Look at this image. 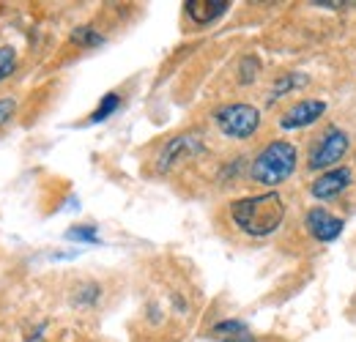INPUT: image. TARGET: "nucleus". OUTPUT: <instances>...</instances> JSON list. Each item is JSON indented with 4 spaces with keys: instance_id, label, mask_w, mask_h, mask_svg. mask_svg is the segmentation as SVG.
I'll list each match as a JSON object with an SVG mask.
<instances>
[{
    "instance_id": "nucleus-1",
    "label": "nucleus",
    "mask_w": 356,
    "mask_h": 342,
    "mask_svg": "<svg viewBox=\"0 0 356 342\" xmlns=\"http://www.w3.org/2000/svg\"><path fill=\"white\" fill-rule=\"evenodd\" d=\"M230 219L244 236L266 238L280 230V225L285 219V203L277 192L250 195V197L230 203Z\"/></svg>"
},
{
    "instance_id": "nucleus-2",
    "label": "nucleus",
    "mask_w": 356,
    "mask_h": 342,
    "mask_svg": "<svg viewBox=\"0 0 356 342\" xmlns=\"http://www.w3.org/2000/svg\"><path fill=\"white\" fill-rule=\"evenodd\" d=\"M296 148L285 140H274L268 142L266 148L255 156L252 168H250V175L255 184H264V186H277L282 181H288L293 170H296Z\"/></svg>"
},
{
    "instance_id": "nucleus-3",
    "label": "nucleus",
    "mask_w": 356,
    "mask_h": 342,
    "mask_svg": "<svg viewBox=\"0 0 356 342\" xmlns=\"http://www.w3.org/2000/svg\"><path fill=\"white\" fill-rule=\"evenodd\" d=\"M214 121H217V127H220V131H222L225 137H230V140H247V137H252L261 129V110L252 107V104L238 101V104H227L222 110H217L214 113Z\"/></svg>"
},
{
    "instance_id": "nucleus-4",
    "label": "nucleus",
    "mask_w": 356,
    "mask_h": 342,
    "mask_svg": "<svg viewBox=\"0 0 356 342\" xmlns=\"http://www.w3.org/2000/svg\"><path fill=\"white\" fill-rule=\"evenodd\" d=\"M348 134L343 129L332 127L323 131V137L315 142V148L310 151L307 168L310 170H334V165L343 162V156L348 154Z\"/></svg>"
},
{
    "instance_id": "nucleus-5",
    "label": "nucleus",
    "mask_w": 356,
    "mask_h": 342,
    "mask_svg": "<svg viewBox=\"0 0 356 342\" xmlns=\"http://www.w3.org/2000/svg\"><path fill=\"white\" fill-rule=\"evenodd\" d=\"M200 151H203V140L197 134H178L173 140H168V145L162 148V154L156 159V170L170 172L178 162H186Z\"/></svg>"
},
{
    "instance_id": "nucleus-6",
    "label": "nucleus",
    "mask_w": 356,
    "mask_h": 342,
    "mask_svg": "<svg viewBox=\"0 0 356 342\" xmlns=\"http://www.w3.org/2000/svg\"><path fill=\"white\" fill-rule=\"evenodd\" d=\"M354 181V172L348 168H334V170L321 172V178H315L310 186L312 197L315 200H332L337 195H343Z\"/></svg>"
},
{
    "instance_id": "nucleus-7",
    "label": "nucleus",
    "mask_w": 356,
    "mask_h": 342,
    "mask_svg": "<svg viewBox=\"0 0 356 342\" xmlns=\"http://www.w3.org/2000/svg\"><path fill=\"white\" fill-rule=\"evenodd\" d=\"M323 113H326V101H321V99H305V101H296L291 110L282 113L280 127L288 129V131H291V129L312 127Z\"/></svg>"
},
{
    "instance_id": "nucleus-8",
    "label": "nucleus",
    "mask_w": 356,
    "mask_h": 342,
    "mask_svg": "<svg viewBox=\"0 0 356 342\" xmlns=\"http://www.w3.org/2000/svg\"><path fill=\"white\" fill-rule=\"evenodd\" d=\"M305 227L315 241H334L340 233H343V219L334 214H329L326 209H312L307 219H305Z\"/></svg>"
},
{
    "instance_id": "nucleus-9",
    "label": "nucleus",
    "mask_w": 356,
    "mask_h": 342,
    "mask_svg": "<svg viewBox=\"0 0 356 342\" xmlns=\"http://www.w3.org/2000/svg\"><path fill=\"white\" fill-rule=\"evenodd\" d=\"M184 8H186V14H189V19L195 25H209L217 17H222L225 11L230 8V3L227 0H189Z\"/></svg>"
},
{
    "instance_id": "nucleus-10",
    "label": "nucleus",
    "mask_w": 356,
    "mask_h": 342,
    "mask_svg": "<svg viewBox=\"0 0 356 342\" xmlns=\"http://www.w3.org/2000/svg\"><path fill=\"white\" fill-rule=\"evenodd\" d=\"M211 337L220 342H255L250 329L241 323V320H222L211 329Z\"/></svg>"
},
{
    "instance_id": "nucleus-11",
    "label": "nucleus",
    "mask_w": 356,
    "mask_h": 342,
    "mask_svg": "<svg viewBox=\"0 0 356 342\" xmlns=\"http://www.w3.org/2000/svg\"><path fill=\"white\" fill-rule=\"evenodd\" d=\"M118 107H121V96H118V93H113V90H110V93H104V96H102V104L90 113L88 124H102V121H107Z\"/></svg>"
},
{
    "instance_id": "nucleus-12",
    "label": "nucleus",
    "mask_w": 356,
    "mask_h": 342,
    "mask_svg": "<svg viewBox=\"0 0 356 342\" xmlns=\"http://www.w3.org/2000/svg\"><path fill=\"white\" fill-rule=\"evenodd\" d=\"M305 83H307V77H302V74H282V77L274 83V88H271V93H268V101H277L280 96H285L288 90L305 86Z\"/></svg>"
},
{
    "instance_id": "nucleus-13",
    "label": "nucleus",
    "mask_w": 356,
    "mask_h": 342,
    "mask_svg": "<svg viewBox=\"0 0 356 342\" xmlns=\"http://www.w3.org/2000/svg\"><path fill=\"white\" fill-rule=\"evenodd\" d=\"M69 241H80V244H99V233L93 225H77L72 230H66Z\"/></svg>"
},
{
    "instance_id": "nucleus-14",
    "label": "nucleus",
    "mask_w": 356,
    "mask_h": 342,
    "mask_svg": "<svg viewBox=\"0 0 356 342\" xmlns=\"http://www.w3.org/2000/svg\"><path fill=\"white\" fill-rule=\"evenodd\" d=\"M72 42L80 44V47H99V44H104V36L86 25V28H77V31L72 33Z\"/></svg>"
},
{
    "instance_id": "nucleus-15",
    "label": "nucleus",
    "mask_w": 356,
    "mask_h": 342,
    "mask_svg": "<svg viewBox=\"0 0 356 342\" xmlns=\"http://www.w3.org/2000/svg\"><path fill=\"white\" fill-rule=\"evenodd\" d=\"M17 66V52L11 47H0V83L14 72Z\"/></svg>"
},
{
    "instance_id": "nucleus-16",
    "label": "nucleus",
    "mask_w": 356,
    "mask_h": 342,
    "mask_svg": "<svg viewBox=\"0 0 356 342\" xmlns=\"http://www.w3.org/2000/svg\"><path fill=\"white\" fill-rule=\"evenodd\" d=\"M258 69H261L258 58H255V55H247V58L241 60V83H244V86L252 83V80L258 77Z\"/></svg>"
},
{
    "instance_id": "nucleus-17",
    "label": "nucleus",
    "mask_w": 356,
    "mask_h": 342,
    "mask_svg": "<svg viewBox=\"0 0 356 342\" xmlns=\"http://www.w3.org/2000/svg\"><path fill=\"white\" fill-rule=\"evenodd\" d=\"M80 293H83V296H77V304H93V301L99 299V285H93V282H90V285H83Z\"/></svg>"
},
{
    "instance_id": "nucleus-18",
    "label": "nucleus",
    "mask_w": 356,
    "mask_h": 342,
    "mask_svg": "<svg viewBox=\"0 0 356 342\" xmlns=\"http://www.w3.org/2000/svg\"><path fill=\"white\" fill-rule=\"evenodd\" d=\"M14 110H17V101L14 99H0V127L14 115Z\"/></svg>"
},
{
    "instance_id": "nucleus-19",
    "label": "nucleus",
    "mask_w": 356,
    "mask_h": 342,
    "mask_svg": "<svg viewBox=\"0 0 356 342\" xmlns=\"http://www.w3.org/2000/svg\"><path fill=\"white\" fill-rule=\"evenodd\" d=\"M28 342H44V337H42V334H36L33 340H28Z\"/></svg>"
}]
</instances>
